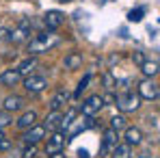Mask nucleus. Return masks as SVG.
Masks as SVG:
<instances>
[{"instance_id":"obj_3","label":"nucleus","mask_w":160,"mask_h":158,"mask_svg":"<svg viewBox=\"0 0 160 158\" xmlns=\"http://www.w3.org/2000/svg\"><path fill=\"white\" fill-rule=\"evenodd\" d=\"M115 104H117L119 110H123V113H134L141 106V98L136 93H119L115 98Z\"/></svg>"},{"instance_id":"obj_30","label":"nucleus","mask_w":160,"mask_h":158,"mask_svg":"<svg viewBox=\"0 0 160 158\" xmlns=\"http://www.w3.org/2000/svg\"><path fill=\"white\" fill-rule=\"evenodd\" d=\"M112 84H115L112 76H110V74H106V87H108V89H112Z\"/></svg>"},{"instance_id":"obj_2","label":"nucleus","mask_w":160,"mask_h":158,"mask_svg":"<svg viewBox=\"0 0 160 158\" xmlns=\"http://www.w3.org/2000/svg\"><path fill=\"white\" fill-rule=\"evenodd\" d=\"M91 126H95V124H93V119H89V117H82V115L78 117V115H76V117H74V119L69 121V126L65 128V130H67V134H65V139L69 141V139L78 136L80 132H84L87 128H91Z\"/></svg>"},{"instance_id":"obj_29","label":"nucleus","mask_w":160,"mask_h":158,"mask_svg":"<svg viewBox=\"0 0 160 158\" xmlns=\"http://www.w3.org/2000/svg\"><path fill=\"white\" fill-rule=\"evenodd\" d=\"M9 145H11V143H9L7 139H2V141H0V152H4V150H9Z\"/></svg>"},{"instance_id":"obj_20","label":"nucleus","mask_w":160,"mask_h":158,"mask_svg":"<svg viewBox=\"0 0 160 158\" xmlns=\"http://www.w3.org/2000/svg\"><path fill=\"white\" fill-rule=\"evenodd\" d=\"M63 63H65L67 69H78L80 65H82V54H80V52H69L67 56H65Z\"/></svg>"},{"instance_id":"obj_28","label":"nucleus","mask_w":160,"mask_h":158,"mask_svg":"<svg viewBox=\"0 0 160 158\" xmlns=\"http://www.w3.org/2000/svg\"><path fill=\"white\" fill-rule=\"evenodd\" d=\"M7 37H9V30L7 28H0V41H7Z\"/></svg>"},{"instance_id":"obj_8","label":"nucleus","mask_w":160,"mask_h":158,"mask_svg":"<svg viewBox=\"0 0 160 158\" xmlns=\"http://www.w3.org/2000/svg\"><path fill=\"white\" fill-rule=\"evenodd\" d=\"M65 143H67V139H65V134L61 130L52 132V136L48 139V143H46V154L50 156V154H56V152H61L63 147H65Z\"/></svg>"},{"instance_id":"obj_34","label":"nucleus","mask_w":160,"mask_h":158,"mask_svg":"<svg viewBox=\"0 0 160 158\" xmlns=\"http://www.w3.org/2000/svg\"><path fill=\"white\" fill-rule=\"evenodd\" d=\"M2 139H7V136H4V132L0 130V141H2Z\"/></svg>"},{"instance_id":"obj_19","label":"nucleus","mask_w":160,"mask_h":158,"mask_svg":"<svg viewBox=\"0 0 160 158\" xmlns=\"http://www.w3.org/2000/svg\"><path fill=\"white\" fill-rule=\"evenodd\" d=\"M141 72L145 74V78H154V76L158 74V61H156V59H154V61H147V59H145V61L141 63Z\"/></svg>"},{"instance_id":"obj_22","label":"nucleus","mask_w":160,"mask_h":158,"mask_svg":"<svg viewBox=\"0 0 160 158\" xmlns=\"http://www.w3.org/2000/svg\"><path fill=\"white\" fill-rule=\"evenodd\" d=\"M110 128H112V130H123V128H126V117H121V115H115V117H112V119H110Z\"/></svg>"},{"instance_id":"obj_9","label":"nucleus","mask_w":160,"mask_h":158,"mask_svg":"<svg viewBox=\"0 0 160 158\" xmlns=\"http://www.w3.org/2000/svg\"><path fill=\"white\" fill-rule=\"evenodd\" d=\"M46 136V128L43 126H39V124H35V126H30V128H26V132H24V143L26 145H37L41 139Z\"/></svg>"},{"instance_id":"obj_35","label":"nucleus","mask_w":160,"mask_h":158,"mask_svg":"<svg viewBox=\"0 0 160 158\" xmlns=\"http://www.w3.org/2000/svg\"><path fill=\"white\" fill-rule=\"evenodd\" d=\"M56 2H69V0H56Z\"/></svg>"},{"instance_id":"obj_6","label":"nucleus","mask_w":160,"mask_h":158,"mask_svg":"<svg viewBox=\"0 0 160 158\" xmlns=\"http://www.w3.org/2000/svg\"><path fill=\"white\" fill-rule=\"evenodd\" d=\"M48 87V80L43 78V76H39V74H28L26 78H24V89H26L28 93H41L43 89Z\"/></svg>"},{"instance_id":"obj_17","label":"nucleus","mask_w":160,"mask_h":158,"mask_svg":"<svg viewBox=\"0 0 160 158\" xmlns=\"http://www.w3.org/2000/svg\"><path fill=\"white\" fill-rule=\"evenodd\" d=\"M15 124H18V128L26 130V128H30V126L37 124V113H35V110H26V113H22V117H20Z\"/></svg>"},{"instance_id":"obj_4","label":"nucleus","mask_w":160,"mask_h":158,"mask_svg":"<svg viewBox=\"0 0 160 158\" xmlns=\"http://www.w3.org/2000/svg\"><path fill=\"white\" fill-rule=\"evenodd\" d=\"M28 39H30V22L28 20H22L13 30H9V37H7V41H11V43H24Z\"/></svg>"},{"instance_id":"obj_25","label":"nucleus","mask_w":160,"mask_h":158,"mask_svg":"<svg viewBox=\"0 0 160 158\" xmlns=\"http://www.w3.org/2000/svg\"><path fill=\"white\" fill-rule=\"evenodd\" d=\"M9 124H11V117H9V113H7V110H0V130H2V128H7Z\"/></svg>"},{"instance_id":"obj_24","label":"nucleus","mask_w":160,"mask_h":158,"mask_svg":"<svg viewBox=\"0 0 160 158\" xmlns=\"http://www.w3.org/2000/svg\"><path fill=\"white\" fill-rule=\"evenodd\" d=\"M89 80H91V74H87V76H84V78H82V80L78 82V89H76V93H74L76 98H80V93H82V91L87 89V84H89Z\"/></svg>"},{"instance_id":"obj_21","label":"nucleus","mask_w":160,"mask_h":158,"mask_svg":"<svg viewBox=\"0 0 160 158\" xmlns=\"http://www.w3.org/2000/svg\"><path fill=\"white\" fill-rule=\"evenodd\" d=\"M37 63H35V59H26V61H22L20 63V67H18V72H20V76H28L30 72H32V67H35Z\"/></svg>"},{"instance_id":"obj_5","label":"nucleus","mask_w":160,"mask_h":158,"mask_svg":"<svg viewBox=\"0 0 160 158\" xmlns=\"http://www.w3.org/2000/svg\"><path fill=\"white\" fill-rule=\"evenodd\" d=\"M102 106H104L102 95H89V98L80 104V110H82V115H84V117H93L95 113H100V110H102Z\"/></svg>"},{"instance_id":"obj_13","label":"nucleus","mask_w":160,"mask_h":158,"mask_svg":"<svg viewBox=\"0 0 160 158\" xmlns=\"http://www.w3.org/2000/svg\"><path fill=\"white\" fill-rule=\"evenodd\" d=\"M61 119H63L61 110H50V115H48V117H46V121H43V128H46L48 132L61 130Z\"/></svg>"},{"instance_id":"obj_14","label":"nucleus","mask_w":160,"mask_h":158,"mask_svg":"<svg viewBox=\"0 0 160 158\" xmlns=\"http://www.w3.org/2000/svg\"><path fill=\"white\" fill-rule=\"evenodd\" d=\"M123 139H126L128 145H138L143 141V132H141V128H136V126H126Z\"/></svg>"},{"instance_id":"obj_26","label":"nucleus","mask_w":160,"mask_h":158,"mask_svg":"<svg viewBox=\"0 0 160 158\" xmlns=\"http://www.w3.org/2000/svg\"><path fill=\"white\" fill-rule=\"evenodd\" d=\"M24 158H35L37 156V145H26V150H24Z\"/></svg>"},{"instance_id":"obj_11","label":"nucleus","mask_w":160,"mask_h":158,"mask_svg":"<svg viewBox=\"0 0 160 158\" xmlns=\"http://www.w3.org/2000/svg\"><path fill=\"white\" fill-rule=\"evenodd\" d=\"M63 20H65V15H63L61 11L52 9V11H48V13L43 15V26L48 28V30H56V28L63 24Z\"/></svg>"},{"instance_id":"obj_23","label":"nucleus","mask_w":160,"mask_h":158,"mask_svg":"<svg viewBox=\"0 0 160 158\" xmlns=\"http://www.w3.org/2000/svg\"><path fill=\"white\" fill-rule=\"evenodd\" d=\"M143 15H145V9H143V7H138V9H132V11L128 13V20H130V22H141V20H143Z\"/></svg>"},{"instance_id":"obj_32","label":"nucleus","mask_w":160,"mask_h":158,"mask_svg":"<svg viewBox=\"0 0 160 158\" xmlns=\"http://www.w3.org/2000/svg\"><path fill=\"white\" fill-rule=\"evenodd\" d=\"M138 158H154V156H152L149 152H143V154H141V156H138Z\"/></svg>"},{"instance_id":"obj_18","label":"nucleus","mask_w":160,"mask_h":158,"mask_svg":"<svg viewBox=\"0 0 160 158\" xmlns=\"http://www.w3.org/2000/svg\"><path fill=\"white\" fill-rule=\"evenodd\" d=\"M110 154H112V158H130L132 156V145H128V143H117V145L110 150Z\"/></svg>"},{"instance_id":"obj_27","label":"nucleus","mask_w":160,"mask_h":158,"mask_svg":"<svg viewBox=\"0 0 160 158\" xmlns=\"http://www.w3.org/2000/svg\"><path fill=\"white\" fill-rule=\"evenodd\" d=\"M143 61H145V54L141 52V50H134V52H132V63H136V65H141Z\"/></svg>"},{"instance_id":"obj_12","label":"nucleus","mask_w":160,"mask_h":158,"mask_svg":"<svg viewBox=\"0 0 160 158\" xmlns=\"http://www.w3.org/2000/svg\"><path fill=\"white\" fill-rule=\"evenodd\" d=\"M22 108H24L22 95H7L2 100V110H7V113H15V110H22Z\"/></svg>"},{"instance_id":"obj_16","label":"nucleus","mask_w":160,"mask_h":158,"mask_svg":"<svg viewBox=\"0 0 160 158\" xmlns=\"http://www.w3.org/2000/svg\"><path fill=\"white\" fill-rule=\"evenodd\" d=\"M67 102H69V93H67L65 89H61V91L54 93L52 100H50V110H61Z\"/></svg>"},{"instance_id":"obj_1","label":"nucleus","mask_w":160,"mask_h":158,"mask_svg":"<svg viewBox=\"0 0 160 158\" xmlns=\"http://www.w3.org/2000/svg\"><path fill=\"white\" fill-rule=\"evenodd\" d=\"M58 43V37L54 35L52 30H48V33H43V35H37L30 43H28V52L32 54H41V52H48V50H52L54 46Z\"/></svg>"},{"instance_id":"obj_15","label":"nucleus","mask_w":160,"mask_h":158,"mask_svg":"<svg viewBox=\"0 0 160 158\" xmlns=\"http://www.w3.org/2000/svg\"><path fill=\"white\" fill-rule=\"evenodd\" d=\"M22 80L20 76V72H18V67L15 69H4L2 74H0V84H4V87H13V84H18Z\"/></svg>"},{"instance_id":"obj_10","label":"nucleus","mask_w":160,"mask_h":158,"mask_svg":"<svg viewBox=\"0 0 160 158\" xmlns=\"http://www.w3.org/2000/svg\"><path fill=\"white\" fill-rule=\"evenodd\" d=\"M117 145V130L112 128H106L104 134H102V147H100V156H106L110 154V150Z\"/></svg>"},{"instance_id":"obj_31","label":"nucleus","mask_w":160,"mask_h":158,"mask_svg":"<svg viewBox=\"0 0 160 158\" xmlns=\"http://www.w3.org/2000/svg\"><path fill=\"white\" fill-rule=\"evenodd\" d=\"M78 156H80V158H89V152H87V150H80Z\"/></svg>"},{"instance_id":"obj_7","label":"nucleus","mask_w":160,"mask_h":158,"mask_svg":"<svg viewBox=\"0 0 160 158\" xmlns=\"http://www.w3.org/2000/svg\"><path fill=\"white\" fill-rule=\"evenodd\" d=\"M138 98L143 100H158V84L152 78H145L138 82Z\"/></svg>"},{"instance_id":"obj_33","label":"nucleus","mask_w":160,"mask_h":158,"mask_svg":"<svg viewBox=\"0 0 160 158\" xmlns=\"http://www.w3.org/2000/svg\"><path fill=\"white\" fill-rule=\"evenodd\" d=\"M50 158H65V156H63L61 152H56V154H50Z\"/></svg>"}]
</instances>
